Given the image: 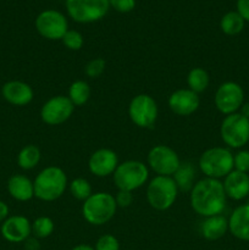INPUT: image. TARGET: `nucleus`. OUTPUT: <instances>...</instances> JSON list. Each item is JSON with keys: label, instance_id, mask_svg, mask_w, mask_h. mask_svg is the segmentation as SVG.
Here are the masks:
<instances>
[{"label": "nucleus", "instance_id": "nucleus-4", "mask_svg": "<svg viewBox=\"0 0 249 250\" xmlns=\"http://www.w3.org/2000/svg\"><path fill=\"white\" fill-rule=\"evenodd\" d=\"M198 166L205 177L221 180L233 171V154L225 146H212L203 151Z\"/></svg>", "mask_w": 249, "mask_h": 250}, {"label": "nucleus", "instance_id": "nucleus-17", "mask_svg": "<svg viewBox=\"0 0 249 250\" xmlns=\"http://www.w3.org/2000/svg\"><path fill=\"white\" fill-rule=\"evenodd\" d=\"M1 94L9 104L26 106L33 100L34 92L31 85L22 81H9L1 88Z\"/></svg>", "mask_w": 249, "mask_h": 250}, {"label": "nucleus", "instance_id": "nucleus-29", "mask_svg": "<svg viewBox=\"0 0 249 250\" xmlns=\"http://www.w3.org/2000/svg\"><path fill=\"white\" fill-rule=\"evenodd\" d=\"M61 42H62V44L68 49V50L77 51L82 49L83 44H84V38H83L82 34L78 31H76V29H68L65 33V36L62 37Z\"/></svg>", "mask_w": 249, "mask_h": 250}, {"label": "nucleus", "instance_id": "nucleus-27", "mask_svg": "<svg viewBox=\"0 0 249 250\" xmlns=\"http://www.w3.org/2000/svg\"><path fill=\"white\" fill-rule=\"evenodd\" d=\"M68 190L75 199L84 202L93 194L92 185L83 177H77L68 183Z\"/></svg>", "mask_w": 249, "mask_h": 250}, {"label": "nucleus", "instance_id": "nucleus-34", "mask_svg": "<svg viewBox=\"0 0 249 250\" xmlns=\"http://www.w3.org/2000/svg\"><path fill=\"white\" fill-rule=\"evenodd\" d=\"M116 200L117 208H128L133 203V192H127V190H117L114 195Z\"/></svg>", "mask_w": 249, "mask_h": 250}, {"label": "nucleus", "instance_id": "nucleus-24", "mask_svg": "<svg viewBox=\"0 0 249 250\" xmlns=\"http://www.w3.org/2000/svg\"><path fill=\"white\" fill-rule=\"evenodd\" d=\"M210 84V76L203 67H193L187 75L188 89L197 94L205 92Z\"/></svg>", "mask_w": 249, "mask_h": 250}, {"label": "nucleus", "instance_id": "nucleus-22", "mask_svg": "<svg viewBox=\"0 0 249 250\" xmlns=\"http://www.w3.org/2000/svg\"><path fill=\"white\" fill-rule=\"evenodd\" d=\"M173 181L177 185L178 190H183V192H190V189L194 186V178H195V168L193 164L185 161L181 163L180 167L177 168L172 176Z\"/></svg>", "mask_w": 249, "mask_h": 250}, {"label": "nucleus", "instance_id": "nucleus-23", "mask_svg": "<svg viewBox=\"0 0 249 250\" xmlns=\"http://www.w3.org/2000/svg\"><path fill=\"white\" fill-rule=\"evenodd\" d=\"M42 159L41 149L34 144H28L24 146L23 148L20 150L19 155H17V165L22 168V170H33L37 167Z\"/></svg>", "mask_w": 249, "mask_h": 250}, {"label": "nucleus", "instance_id": "nucleus-5", "mask_svg": "<svg viewBox=\"0 0 249 250\" xmlns=\"http://www.w3.org/2000/svg\"><path fill=\"white\" fill-rule=\"evenodd\" d=\"M178 187L170 176H155L146 186L148 204L156 211H166L175 204Z\"/></svg>", "mask_w": 249, "mask_h": 250}, {"label": "nucleus", "instance_id": "nucleus-11", "mask_svg": "<svg viewBox=\"0 0 249 250\" xmlns=\"http://www.w3.org/2000/svg\"><path fill=\"white\" fill-rule=\"evenodd\" d=\"M215 106L222 115L238 112L244 103V90L237 82L227 81L221 83L215 92Z\"/></svg>", "mask_w": 249, "mask_h": 250}, {"label": "nucleus", "instance_id": "nucleus-10", "mask_svg": "<svg viewBox=\"0 0 249 250\" xmlns=\"http://www.w3.org/2000/svg\"><path fill=\"white\" fill-rule=\"evenodd\" d=\"M181 159L178 154L171 146L158 144L149 150L146 155V165L149 170L154 171L156 176H170L177 171L181 165Z\"/></svg>", "mask_w": 249, "mask_h": 250}, {"label": "nucleus", "instance_id": "nucleus-9", "mask_svg": "<svg viewBox=\"0 0 249 250\" xmlns=\"http://www.w3.org/2000/svg\"><path fill=\"white\" fill-rule=\"evenodd\" d=\"M128 116L139 128H153L159 116V107L155 99L144 93L133 97L128 105Z\"/></svg>", "mask_w": 249, "mask_h": 250}, {"label": "nucleus", "instance_id": "nucleus-14", "mask_svg": "<svg viewBox=\"0 0 249 250\" xmlns=\"http://www.w3.org/2000/svg\"><path fill=\"white\" fill-rule=\"evenodd\" d=\"M119 164V156L112 149L100 148L88 159V170L95 177L104 178L114 175Z\"/></svg>", "mask_w": 249, "mask_h": 250}, {"label": "nucleus", "instance_id": "nucleus-35", "mask_svg": "<svg viewBox=\"0 0 249 250\" xmlns=\"http://www.w3.org/2000/svg\"><path fill=\"white\" fill-rule=\"evenodd\" d=\"M237 12L244 21L249 22V0H237Z\"/></svg>", "mask_w": 249, "mask_h": 250}, {"label": "nucleus", "instance_id": "nucleus-36", "mask_svg": "<svg viewBox=\"0 0 249 250\" xmlns=\"http://www.w3.org/2000/svg\"><path fill=\"white\" fill-rule=\"evenodd\" d=\"M24 249L26 250H39L41 249V244H39L38 238L36 237H29L27 241L23 242Z\"/></svg>", "mask_w": 249, "mask_h": 250}, {"label": "nucleus", "instance_id": "nucleus-6", "mask_svg": "<svg viewBox=\"0 0 249 250\" xmlns=\"http://www.w3.org/2000/svg\"><path fill=\"white\" fill-rule=\"evenodd\" d=\"M149 178V167L139 160H127L120 163L112 175L117 190L134 192L146 183Z\"/></svg>", "mask_w": 249, "mask_h": 250}, {"label": "nucleus", "instance_id": "nucleus-25", "mask_svg": "<svg viewBox=\"0 0 249 250\" xmlns=\"http://www.w3.org/2000/svg\"><path fill=\"white\" fill-rule=\"evenodd\" d=\"M90 94H92V90H90L89 84L85 81L77 80L71 83L67 97L76 107L87 104L88 100L90 99Z\"/></svg>", "mask_w": 249, "mask_h": 250}, {"label": "nucleus", "instance_id": "nucleus-18", "mask_svg": "<svg viewBox=\"0 0 249 250\" xmlns=\"http://www.w3.org/2000/svg\"><path fill=\"white\" fill-rule=\"evenodd\" d=\"M224 189L226 197L232 200H243L249 195V175L241 171H231L224 178Z\"/></svg>", "mask_w": 249, "mask_h": 250}, {"label": "nucleus", "instance_id": "nucleus-38", "mask_svg": "<svg viewBox=\"0 0 249 250\" xmlns=\"http://www.w3.org/2000/svg\"><path fill=\"white\" fill-rule=\"evenodd\" d=\"M238 112L241 115H243L244 117H247V119H249V103H243V105H242Z\"/></svg>", "mask_w": 249, "mask_h": 250}, {"label": "nucleus", "instance_id": "nucleus-8", "mask_svg": "<svg viewBox=\"0 0 249 250\" xmlns=\"http://www.w3.org/2000/svg\"><path fill=\"white\" fill-rule=\"evenodd\" d=\"M65 5L68 16L78 23L99 21L110 9L109 0H66Z\"/></svg>", "mask_w": 249, "mask_h": 250}, {"label": "nucleus", "instance_id": "nucleus-16", "mask_svg": "<svg viewBox=\"0 0 249 250\" xmlns=\"http://www.w3.org/2000/svg\"><path fill=\"white\" fill-rule=\"evenodd\" d=\"M1 236L10 243H23L32 234V222L22 215L9 216L1 225Z\"/></svg>", "mask_w": 249, "mask_h": 250}, {"label": "nucleus", "instance_id": "nucleus-1", "mask_svg": "<svg viewBox=\"0 0 249 250\" xmlns=\"http://www.w3.org/2000/svg\"><path fill=\"white\" fill-rule=\"evenodd\" d=\"M227 197L220 180L204 177L194 183L189 192L190 208L202 217L222 214L226 208Z\"/></svg>", "mask_w": 249, "mask_h": 250}, {"label": "nucleus", "instance_id": "nucleus-26", "mask_svg": "<svg viewBox=\"0 0 249 250\" xmlns=\"http://www.w3.org/2000/svg\"><path fill=\"white\" fill-rule=\"evenodd\" d=\"M244 21L243 17L236 11H228L222 16L220 21V28L226 36H237L244 29Z\"/></svg>", "mask_w": 249, "mask_h": 250}, {"label": "nucleus", "instance_id": "nucleus-7", "mask_svg": "<svg viewBox=\"0 0 249 250\" xmlns=\"http://www.w3.org/2000/svg\"><path fill=\"white\" fill-rule=\"evenodd\" d=\"M220 136L228 148H243L249 142V119L239 112L227 115L220 126Z\"/></svg>", "mask_w": 249, "mask_h": 250}, {"label": "nucleus", "instance_id": "nucleus-37", "mask_svg": "<svg viewBox=\"0 0 249 250\" xmlns=\"http://www.w3.org/2000/svg\"><path fill=\"white\" fill-rule=\"evenodd\" d=\"M9 217V207L6 203L0 200V222H4Z\"/></svg>", "mask_w": 249, "mask_h": 250}, {"label": "nucleus", "instance_id": "nucleus-19", "mask_svg": "<svg viewBox=\"0 0 249 250\" xmlns=\"http://www.w3.org/2000/svg\"><path fill=\"white\" fill-rule=\"evenodd\" d=\"M228 231L234 238L249 242V204L237 207L228 219Z\"/></svg>", "mask_w": 249, "mask_h": 250}, {"label": "nucleus", "instance_id": "nucleus-2", "mask_svg": "<svg viewBox=\"0 0 249 250\" xmlns=\"http://www.w3.org/2000/svg\"><path fill=\"white\" fill-rule=\"evenodd\" d=\"M34 197L42 202H55L68 188L67 176L58 166H46L33 181Z\"/></svg>", "mask_w": 249, "mask_h": 250}, {"label": "nucleus", "instance_id": "nucleus-31", "mask_svg": "<svg viewBox=\"0 0 249 250\" xmlns=\"http://www.w3.org/2000/svg\"><path fill=\"white\" fill-rule=\"evenodd\" d=\"M95 250H120V242L114 234H103L98 238L94 246Z\"/></svg>", "mask_w": 249, "mask_h": 250}, {"label": "nucleus", "instance_id": "nucleus-39", "mask_svg": "<svg viewBox=\"0 0 249 250\" xmlns=\"http://www.w3.org/2000/svg\"><path fill=\"white\" fill-rule=\"evenodd\" d=\"M71 250H95L94 247L89 246V244H78V246L73 247Z\"/></svg>", "mask_w": 249, "mask_h": 250}, {"label": "nucleus", "instance_id": "nucleus-3", "mask_svg": "<svg viewBox=\"0 0 249 250\" xmlns=\"http://www.w3.org/2000/svg\"><path fill=\"white\" fill-rule=\"evenodd\" d=\"M82 216L92 226H103L114 219L117 211L115 197L109 192L93 193L82 204Z\"/></svg>", "mask_w": 249, "mask_h": 250}, {"label": "nucleus", "instance_id": "nucleus-15", "mask_svg": "<svg viewBox=\"0 0 249 250\" xmlns=\"http://www.w3.org/2000/svg\"><path fill=\"white\" fill-rule=\"evenodd\" d=\"M167 105L171 111L177 116H189L194 114L200 105L199 94L188 88H181L171 93Z\"/></svg>", "mask_w": 249, "mask_h": 250}, {"label": "nucleus", "instance_id": "nucleus-30", "mask_svg": "<svg viewBox=\"0 0 249 250\" xmlns=\"http://www.w3.org/2000/svg\"><path fill=\"white\" fill-rule=\"evenodd\" d=\"M106 68V61L103 58H94L88 61L84 66V73L89 78H98L104 73Z\"/></svg>", "mask_w": 249, "mask_h": 250}, {"label": "nucleus", "instance_id": "nucleus-13", "mask_svg": "<svg viewBox=\"0 0 249 250\" xmlns=\"http://www.w3.org/2000/svg\"><path fill=\"white\" fill-rule=\"evenodd\" d=\"M75 111V105L66 95H55L46 100L41 109V119L48 126L65 124Z\"/></svg>", "mask_w": 249, "mask_h": 250}, {"label": "nucleus", "instance_id": "nucleus-20", "mask_svg": "<svg viewBox=\"0 0 249 250\" xmlns=\"http://www.w3.org/2000/svg\"><path fill=\"white\" fill-rule=\"evenodd\" d=\"M228 231V219L224 215L204 217L200 224V234L207 241H219Z\"/></svg>", "mask_w": 249, "mask_h": 250}, {"label": "nucleus", "instance_id": "nucleus-33", "mask_svg": "<svg viewBox=\"0 0 249 250\" xmlns=\"http://www.w3.org/2000/svg\"><path fill=\"white\" fill-rule=\"evenodd\" d=\"M110 7L121 14L131 12L136 6V0H109Z\"/></svg>", "mask_w": 249, "mask_h": 250}, {"label": "nucleus", "instance_id": "nucleus-32", "mask_svg": "<svg viewBox=\"0 0 249 250\" xmlns=\"http://www.w3.org/2000/svg\"><path fill=\"white\" fill-rule=\"evenodd\" d=\"M233 170L249 172V150H239L233 154Z\"/></svg>", "mask_w": 249, "mask_h": 250}, {"label": "nucleus", "instance_id": "nucleus-12", "mask_svg": "<svg viewBox=\"0 0 249 250\" xmlns=\"http://www.w3.org/2000/svg\"><path fill=\"white\" fill-rule=\"evenodd\" d=\"M36 29L43 38L49 41H61L68 31L67 19L56 10H44L37 16Z\"/></svg>", "mask_w": 249, "mask_h": 250}, {"label": "nucleus", "instance_id": "nucleus-28", "mask_svg": "<svg viewBox=\"0 0 249 250\" xmlns=\"http://www.w3.org/2000/svg\"><path fill=\"white\" fill-rule=\"evenodd\" d=\"M55 229V224L48 216H39L32 222V234L38 239L48 238L53 234Z\"/></svg>", "mask_w": 249, "mask_h": 250}, {"label": "nucleus", "instance_id": "nucleus-21", "mask_svg": "<svg viewBox=\"0 0 249 250\" xmlns=\"http://www.w3.org/2000/svg\"><path fill=\"white\" fill-rule=\"evenodd\" d=\"M7 192L17 202H28L34 198L33 182L27 176L14 175L7 181Z\"/></svg>", "mask_w": 249, "mask_h": 250}]
</instances>
